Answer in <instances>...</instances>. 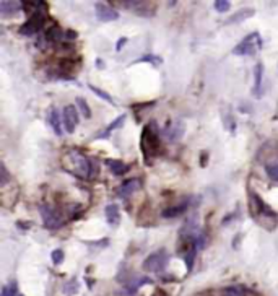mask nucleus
<instances>
[{"label":"nucleus","mask_w":278,"mask_h":296,"mask_svg":"<svg viewBox=\"0 0 278 296\" xmlns=\"http://www.w3.org/2000/svg\"><path fill=\"white\" fill-rule=\"evenodd\" d=\"M62 168L68 174L80 179H95L99 174V163L86 157L78 148H68L62 157Z\"/></svg>","instance_id":"1"},{"label":"nucleus","mask_w":278,"mask_h":296,"mask_svg":"<svg viewBox=\"0 0 278 296\" xmlns=\"http://www.w3.org/2000/svg\"><path fill=\"white\" fill-rule=\"evenodd\" d=\"M249 205H251V215L258 225L267 228V230H273L278 223V215L270 205L263 202V198L249 189Z\"/></svg>","instance_id":"2"},{"label":"nucleus","mask_w":278,"mask_h":296,"mask_svg":"<svg viewBox=\"0 0 278 296\" xmlns=\"http://www.w3.org/2000/svg\"><path fill=\"white\" fill-rule=\"evenodd\" d=\"M140 148L141 155L145 158L146 164H151V159L156 155L161 153V138H159V129L155 120H150L141 130V138H140Z\"/></svg>","instance_id":"3"},{"label":"nucleus","mask_w":278,"mask_h":296,"mask_svg":"<svg viewBox=\"0 0 278 296\" xmlns=\"http://www.w3.org/2000/svg\"><path fill=\"white\" fill-rule=\"evenodd\" d=\"M39 213H41V218H42V225L46 226L47 230H57V228H60L63 223H65V213L59 207L41 203V205H39Z\"/></svg>","instance_id":"4"},{"label":"nucleus","mask_w":278,"mask_h":296,"mask_svg":"<svg viewBox=\"0 0 278 296\" xmlns=\"http://www.w3.org/2000/svg\"><path fill=\"white\" fill-rule=\"evenodd\" d=\"M262 49V38L257 31L247 35L239 44L233 49L234 56H256L257 51Z\"/></svg>","instance_id":"5"},{"label":"nucleus","mask_w":278,"mask_h":296,"mask_svg":"<svg viewBox=\"0 0 278 296\" xmlns=\"http://www.w3.org/2000/svg\"><path fill=\"white\" fill-rule=\"evenodd\" d=\"M168 262H169V254L164 249H159L146 257L143 262V269L146 272H153V274H161V272L166 269Z\"/></svg>","instance_id":"6"},{"label":"nucleus","mask_w":278,"mask_h":296,"mask_svg":"<svg viewBox=\"0 0 278 296\" xmlns=\"http://www.w3.org/2000/svg\"><path fill=\"white\" fill-rule=\"evenodd\" d=\"M44 23H46V12H38L31 15L26 20V23H23L20 26V35L21 36H33L42 30Z\"/></svg>","instance_id":"7"},{"label":"nucleus","mask_w":278,"mask_h":296,"mask_svg":"<svg viewBox=\"0 0 278 296\" xmlns=\"http://www.w3.org/2000/svg\"><path fill=\"white\" fill-rule=\"evenodd\" d=\"M62 120H63V127H65V132L68 134H73L78 125V108L77 106H72L68 104L63 108V113H62Z\"/></svg>","instance_id":"8"},{"label":"nucleus","mask_w":278,"mask_h":296,"mask_svg":"<svg viewBox=\"0 0 278 296\" xmlns=\"http://www.w3.org/2000/svg\"><path fill=\"white\" fill-rule=\"evenodd\" d=\"M141 187H143V181H141L140 178H130L117 187V196L122 198H129L130 196H134L137 191H140Z\"/></svg>","instance_id":"9"},{"label":"nucleus","mask_w":278,"mask_h":296,"mask_svg":"<svg viewBox=\"0 0 278 296\" xmlns=\"http://www.w3.org/2000/svg\"><path fill=\"white\" fill-rule=\"evenodd\" d=\"M95 10H96V17L99 18L101 21H116L119 18V12L116 8H112L111 5L107 3H102V2H98L95 5Z\"/></svg>","instance_id":"10"},{"label":"nucleus","mask_w":278,"mask_h":296,"mask_svg":"<svg viewBox=\"0 0 278 296\" xmlns=\"http://www.w3.org/2000/svg\"><path fill=\"white\" fill-rule=\"evenodd\" d=\"M246 295H247L246 286L242 285H229V286H223V288L208 291V296H246Z\"/></svg>","instance_id":"11"},{"label":"nucleus","mask_w":278,"mask_h":296,"mask_svg":"<svg viewBox=\"0 0 278 296\" xmlns=\"http://www.w3.org/2000/svg\"><path fill=\"white\" fill-rule=\"evenodd\" d=\"M124 3V7L127 8H132V10H135L139 15H143V17H151L155 13V3H150V2H120Z\"/></svg>","instance_id":"12"},{"label":"nucleus","mask_w":278,"mask_h":296,"mask_svg":"<svg viewBox=\"0 0 278 296\" xmlns=\"http://www.w3.org/2000/svg\"><path fill=\"white\" fill-rule=\"evenodd\" d=\"M47 122H49V127L54 130V134H56L57 137H62V134H63V130H62L63 120L60 119V114H59V111L56 108H51V111H49Z\"/></svg>","instance_id":"13"},{"label":"nucleus","mask_w":278,"mask_h":296,"mask_svg":"<svg viewBox=\"0 0 278 296\" xmlns=\"http://www.w3.org/2000/svg\"><path fill=\"white\" fill-rule=\"evenodd\" d=\"M190 205V200H182L179 202L178 205H171V207H166L163 212H161V217L163 218H176L182 213L187 212V208Z\"/></svg>","instance_id":"14"},{"label":"nucleus","mask_w":278,"mask_h":296,"mask_svg":"<svg viewBox=\"0 0 278 296\" xmlns=\"http://www.w3.org/2000/svg\"><path fill=\"white\" fill-rule=\"evenodd\" d=\"M262 81H263V64L257 62L256 67H254V88H252V95L256 98L262 96Z\"/></svg>","instance_id":"15"},{"label":"nucleus","mask_w":278,"mask_h":296,"mask_svg":"<svg viewBox=\"0 0 278 296\" xmlns=\"http://www.w3.org/2000/svg\"><path fill=\"white\" fill-rule=\"evenodd\" d=\"M125 119H127V116L125 114H120L119 118H116L114 120H112V122L107 125V127L102 130V132H99L95 137V140H102V138H109L111 137V134L114 132L116 129H119V127H122V125H124V122H125Z\"/></svg>","instance_id":"16"},{"label":"nucleus","mask_w":278,"mask_h":296,"mask_svg":"<svg viewBox=\"0 0 278 296\" xmlns=\"http://www.w3.org/2000/svg\"><path fill=\"white\" fill-rule=\"evenodd\" d=\"M106 166L111 169L112 174H116V176H122V174L129 173L130 171V164H127L124 161H120V159H104Z\"/></svg>","instance_id":"17"},{"label":"nucleus","mask_w":278,"mask_h":296,"mask_svg":"<svg viewBox=\"0 0 278 296\" xmlns=\"http://www.w3.org/2000/svg\"><path fill=\"white\" fill-rule=\"evenodd\" d=\"M44 39H46L49 44H57V42H62L63 39H67V36H65V31L60 30L59 26H51L44 33Z\"/></svg>","instance_id":"18"},{"label":"nucleus","mask_w":278,"mask_h":296,"mask_svg":"<svg viewBox=\"0 0 278 296\" xmlns=\"http://www.w3.org/2000/svg\"><path fill=\"white\" fill-rule=\"evenodd\" d=\"M104 215H106V221L109 223L111 226H117L120 223V210L116 203H109V205H106Z\"/></svg>","instance_id":"19"},{"label":"nucleus","mask_w":278,"mask_h":296,"mask_svg":"<svg viewBox=\"0 0 278 296\" xmlns=\"http://www.w3.org/2000/svg\"><path fill=\"white\" fill-rule=\"evenodd\" d=\"M184 134V124L182 122H176V124H169L166 125V137H168L169 142H176L180 135Z\"/></svg>","instance_id":"20"},{"label":"nucleus","mask_w":278,"mask_h":296,"mask_svg":"<svg viewBox=\"0 0 278 296\" xmlns=\"http://www.w3.org/2000/svg\"><path fill=\"white\" fill-rule=\"evenodd\" d=\"M23 8V2H0V13L3 17H8V15H13V13H18L20 10Z\"/></svg>","instance_id":"21"},{"label":"nucleus","mask_w":278,"mask_h":296,"mask_svg":"<svg viewBox=\"0 0 278 296\" xmlns=\"http://www.w3.org/2000/svg\"><path fill=\"white\" fill-rule=\"evenodd\" d=\"M254 13H256L254 8H242V10L234 13L233 17H229V20H226V23H228V25H231V23H241V21L246 20V18L254 17Z\"/></svg>","instance_id":"22"},{"label":"nucleus","mask_w":278,"mask_h":296,"mask_svg":"<svg viewBox=\"0 0 278 296\" xmlns=\"http://www.w3.org/2000/svg\"><path fill=\"white\" fill-rule=\"evenodd\" d=\"M197 251L199 249H195L194 246H190L187 251H184L182 254H180L184 262H185V267H187V272H192V269H194V262H195V256H197Z\"/></svg>","instance_id":"23"},{"label":"nucleus","mask_w":278,"mask_h":296,"mask_svg":"<svg viewBox=\"0 0 278 296\" xmlns=\"http://www.w3.org/2000/svg\"><path fill=\"white\" fill-rule=\"evenodd\" d=\"M143 62H146V64H151L153 67L163 64V60H161V57L155 56V54H145V56H141L140 59H137V60L134 62V64H143Z\"/></svg>","instance_id":"24"},{"label":"nucleus","mask_w":278,"mask_h":296,"mask_svg":"<svg viewBox=\"0 0 278 296\" xmlns=\"http://www.w3.org/2000/svg\"><path fill=\"white\" fill-rule=\"evenodd\" d=\"M0 296H20L18 293V283L17 281H10L8 285H5L2 288V295Z\"/></svg>","instance_id":"25"},{"label":"nucleus","mask_w":278,"mask_h":296,"mask_svg":"<svg viewBox=\"0 0 278 296\" xmlns=\"http://www.w3.org/2000/svg\"><path fill=\"white\" fill-rule=\"evenodd\" d=\"M77 108H78V111L83 114V118L85 119H90L91 118V109H90V106H88V103L83 98H77Z\"/></svg>","instance_id":"26"},{"label":"nucleus","mask_w":278,"mask_h":296,"mask_svg":"<svg viewBox=\"0 0 278 296\" xmlns=\"http://www.w3.org/2000/svg\"><path fill=\"white\" fill-rule=\"evenodd\" d=\"M88 88H90V90H91V91H93V93H95V95H98V96H99L101 99L107 101V103H109V104H116V103H114V99L111 98V95L107 93V91L101 90V88H98V86H95V85H88Z\"/></svg>","instance_id":"27"},{"label":"nucleus","mask_w":278,"mask_h":296,"mask_svg":"<svg viewBox=\"0 0 278 296\" xmlns=\"http://www.w3.org/2000/svg\"><path fill=\"white\" fill-rule=\"evenodd\" d=\"M265 173L270 181L278 182V163H268L265 164Z\"/></svg>","instance_id":"28"},{"label":"nucleus","mask_w":278,"mask_h":296,"mask_svg":"<svg viewBox=\"0 0 278 296\" xmlns=\"http://www.w3.org/2000/svg\"><path fill=\"white\" fill-rule=\"evenodd\" d=\"M10 173L7 166H5V163H0V187H5L7 184L10 182Z\"/></svg>","instance_id":"29"},{"label":"nucleus","mask_w":278,"mask_h":296,"mask_svg":"<svg viewBox=\"0 0 278 296\" xmlns=\"http://www.w3.org/2000/svg\"><path fill=\"white\" fill-rule=\"evenodd\" d=\"M63 257H65V254H63L62 249H56V251L51 252V259H52L54 265H60L63 262Z\"/></svg>","instance_id":"30"},{"label":"nucleus","mask_w":278,"mask_h":296,"mask_svg":"<svg viewBox=\"0 0 278 296\" xmlns=\"http://www.w3.org/2000/svg\"><path fill=\"white\" fill-rule=\"evenodd\" d=\"M229 8H231V2H228V0H217V2H215V10L219 13L228 12Z\"/></svg>","instance_id":"31"},{"label":"nucleus","mask_w":278,"mask_h":296,"mask_svg":"<svg viewBox=\"0 0 278 296\" xmlns=\"http://www.w3.org/2000/svg\"><path fill=\"white\" fill-rule=\"evenodd\" d=\"M77 291H78V285H77L75 280H70L68 283H65V286H63V293L68 295V296L75 295Z\"/></svg>","instance_id":"32"},{"label":"nucleus","mask_w":278,"mask_h":296,"mask_svg":"<svg viewBox=\"0 0 278 296\" xmlns=\"http://www.w3.org/2000/svg\"><path fill=\"white\" fill-rule=\"evenodd\" d=\"M31 225H33L31 221H17V226L20 228V230H29Z\"/></svg>","instance_id":"33"},{"label":"nucleus","mask_w":278,"mask_h":296,"mask_svg":"<svg viewBox=\"0 0 278 296\" xmlns=\"http://www.w3.org/2000/svg\"><path fill=\"white\" fill-rule=\"evenodd\" d=\"M125 42H127V38H120V39L117 41V44H116V51H120L122 47H124Z\"/></svg>","instance_id":"34"},{"label":"nucleus","mask_w":278,"mask_h":296,"mask_svg":"<svg viewBox=\"0 0 278 296\" xmlns=\"http://www.w3.org/2000/svg\"><path fill=\"white\" fill-rule=\"evenodd\" d=\"M65 36H67V39H75V38H77V33L73 31V30H67V31H65Z\"/></svg>","instance_id":"35"},{"label":"nucleus","mask_w":278,"mask_h":296,"mask_svg":"<svg viewBox=\"0 0 278 296\" xmlns=\"http://www.w3.org/2000/svg\"><path fill=\"white\" fill-rule=\"evenodd\" d=\"M207 157H208V153L207 152H202V166H205V164H207Z\"/></svg>","instance_id":"36"},{"label":"nucleus","mask_w":278,"mask_h":296,"mask_svg":"<svg viewBox=\"0 0 278 296\" xmlns=\"http://www.w3.org/2000/svg\"><path fill=\"white\" fill-rule=\"evenodd\" d=\"M20 296H23V295H20Z\"/></svg>","instance_id":"37"}]
</instances>
